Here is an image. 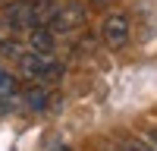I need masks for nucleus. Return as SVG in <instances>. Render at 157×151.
I'll return each mask as SVG.
<instances>
[{"instance_id":"obj_1","label":"nucleus","mask_w":157,"mask_h":151,"mask_svg":"<svg viewBox=\"0 0 157 151\" xmlns=\"http://www.w3.org/2000/svg\"><path fill=\"white\" fill-rule=\"evenodd\" d=\"M16 66H19L22 79H29L35 85L54 82V79H60V72H63V66L54 60V54H38V50H19V54H16Z\"/></svg>"},{"instance_id":"obj_2","label":"nucleus","mask_w":157,"mask_h":151,"mask_svg":"<svg viewBox=\"0 0 157 151\" xmlns=\"http://www.w3.org/2000/svg\"><path fill=\"white\" fill-rule=\"evenodd\" d=\"M85 19H88V13H85V6L82 3H63V6H57L54 13H50V19H47V29L54 32V35H72V32H78L85 25Z\"/></svg>"},{"instance_id":"obj_3","label":"nucleus","mask_w":157,"mask_h":151,"mask_svg":"<svg viewBox=\"0 0 157 151\" xmlns=\"http://www.w3.org/2000/svg\"><path fill=\"white\" fill-rule=\"evenodd\" d=\"M101 38L110 50H123L132 38V22H129L126 13H107L101 22Z\"/></svg>"},{"instance_id":"obj_4","label":"nucleus","mask_w":157,"mask_h":151,"mask_svg":"<svg viewBox=\"0 0 157 151\" xmlns=\"http://www.w3.org/2000/svg\"><path fill=\"white\" fill-rule=\"evenodd\" d=\"M25 44H29V50H38V54H54L57 35L47 25H35V29H25Z\"/></svg>"},{"instance_id":"obj_5","label":"nucleus","mask_w":157,"mask_h":151,"mask_svg":"<svg viewBox=\"0 0 157 151\" xmlns=\"http://www.w3.org/2000/svg\"><path fill=\"white\" fill-rule=\"evenodd\" d=\"M50 98H54V95H50L44 85H35V88L25 91V107L35 110V113H38V110H47V107H50Z\"/></svg>"},{"instance_id":"obj_6","label":"nucleus","mask_w":157,"mask_h":151,"mask_svg":"<svg viewBox=\"0 0 157 151\" xmlns=\"http://www.w3.org/2000/svg\"><path fill=\"white\" fill-rule=\"evenodd\" d=\"M16 76L13 72H6V69H0V98L3 101H10V98H16Z\"/></svg>"},{"instance_id":"obj_7","label":"nucleus","mask_w":157,"mask_h":151,"mask_svg":"<svg viewBox=\"0 0 157 151\" xmlns=\"http://www.w3.org/2000/svg\"><path fill=\"white\" fill-rule=\"evenodd\" d=\"M126 151H157V148H151V142L145 138H126Z\"/></svg>"},{"instance_id":"obj_8","label":"nucleus","mask_w":157,"mask_h":151,"mask_svg":"<svg viewBox=\"0 0 157 151\" xmlns=\"http://www.w3.org/2000/svg\"><path fill=\"white\" fill-rule=\"evenodd\" d=\"M110 3H113V0H88L91 10H104V6H110Z\"/></svg>"},{"instance_id":"obj_9","label":"nucleus","mask_w":157,"mask_h":151,"mask_svg":"<svg viewBox=\"0 0 157 151\" xmlns=\"http://www.w3.org/2000/svg\"><path fill=\"white\" fill-rule=\"evenodd\" d=\"M50 151H72V148H66V145H57V148H50Z\"/></svg>"},{"instance_id":"obj_10","label":"nucleus","mask_w":157,"mask_h":151,"mask_svg":"<svg viewBox=\"0 0 157 151\" xmlns=\"http://www.w3.org/2000/svg\"><path fill=\"white\" fill-rule=\"evenodd\" d=\"M151 145H157V132H151Z\"/></svg>"},{"instance_id":"obj_11","label":"nucleus","mask_w":157,"mask_h":151,"mask_svg":"<svg viewBox=\"0 0 157 151\" xmlns=\"http://www.w3.org/2000/svg\"><path fill=\"white\" fill-rule=\"evenodd\" d=\"M0 104H3V98H0Z\"/></svg>"}]
</instances>
